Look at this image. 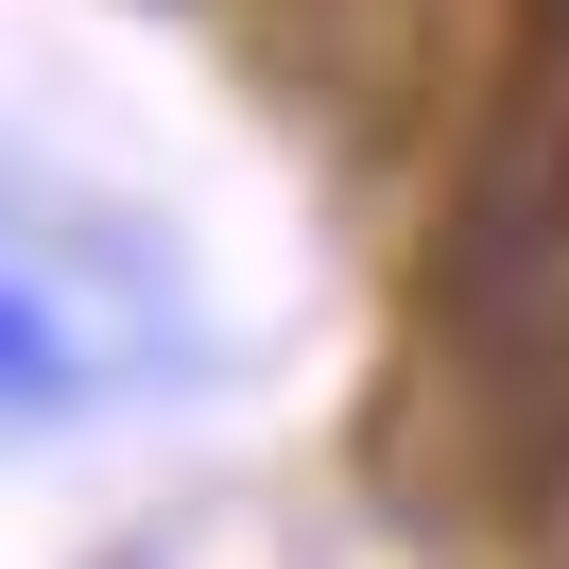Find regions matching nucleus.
I'll use <instances>...</instances> for the list:
<instances>
[{
    "label": "nucleus",
    "instance_id": "1",
    "mask_svg": "<svg viewBox=\"0 0 569 569\" xmlns=\"http://www.w3.org/2000/svg\"><path fill=\"white\" fill-rule=\"evenodd\" d=\"M70 380H87V346H52V311L0 277V397H70Z\"/></svg>",
    "mask_w": 569,
    "mask_h": 569
}]
</instances>
